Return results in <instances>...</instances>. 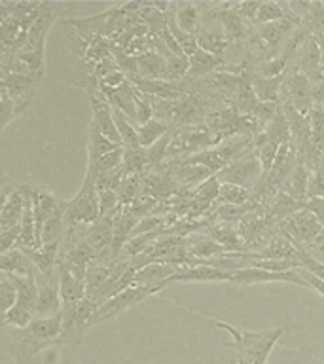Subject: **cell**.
I'll use <instances>...</instances> for the list:
<instances>
[{
    "label": "cell",
    "mask_w": 324,
    "mask_h": 364,
    "mask_svg": "<svg viewBox=\"0 0 324 364\" xmlns=\"http://www.w3.org/2000/svg\"><path fill=\"white\" fill-rule=\"evenodd\" d=\"M216 326L226 330L233 340V357L237 364H266L277 341L283 336V328L269 330H241L233 324L215 321Z\"/></svg>",
    "instance_id": "cell-1"
},
{
    "label": "cell",
    "mask_w": 324,
    "mask_h": 364,
    "mask_svg": "<svg viewBox=\"0 0 324 364\" xmlns=\"http://www.w3.org/2000/svg\"><path fill=\"white\" fill-rule=\"evenodd\" d=\"M97 176V171L87 165L80 192L76 193V198L67 201V226H91L101 218Z\"/></svg>",
    "instance_id": "cell-2"
},
{
    "label": "cell",
    "mask_w": 324,
    "mask_h": 364,
    "mask_svg": "<svg viewBox=\"0 0 324 364\" xmlns=\"http://www.w3.org/2000/svg\"><path fill=\"white\" fill-rule=\"evenodd\" d=\"M216 176L220 178L222 184H235V186L254 190L264 181V169H261L260 158H258L254 146L247 148L235 161H232Z\"/></svg>",
    "instance_id": "cell-3"
},
{
    "label": "cell",
    "mask_w": 324,
    "mask_h": 364,
    "mask_svg": "<svg viewBox=\"0 0 324 364\" xmlns=\"http://www.w3.org/2000/svg\"><path fill=\"white\" fill-rule=\"evenodd\" d=\"M161 289H165L161 284H158V287H131V289L119 292V294H116L108 301H104L102 306H99L97 313L93 315V318H91L90 326H95V324L99 323L110 321V318L116 317L118 313L129 309L131 306H135V304H139L141 300L148 298L150 294H156V292H159Z\"/></svg>",
    "instance_id": "cell-4"
},
{
    "label": "cell",
    "mask_w": 324,
    "mask_h": 364,
    "mask_svg": "<svg viewBox=\"0 0 324 364\" xmlns=\"http://www.w3.org/2000/svg\"><path fill=\"white\" fill-rule=\"evenodd\" d=\"M279 228H281V233H284L286 237L292 239L294 243L309 247L320 235L324 226L318 222V218L313 215L311 210L301 209L296 215L288 216L286 220L281 222Z\"/></svg>",
    "instance_id": "cell-5"
},
{
    "label": "cell",
    "mask_w": 324,
    "mask_h": 364,
    "mask_svg": "<svg viewBox=\"0 0 324 364\" xmlns=\"http://www.w3.org/2000/svg\"><path fill=\"white\" fill-rule=\"evenodd\" d=\"M281 105H290L300 114L309 116L315 105L311 80L301 73H292L288 78H284L283 90H281Z\"/></svg>",
    "instance_id": "cell-6"
},
{
    "label": "cell",
    "mask_w": 324,
    "mask_h": 364,
    "mask_svg": "<svg viewBox=\"0 0 324 364\" xmlns=\"http://www.w3.org/2000/svg\"><path fill=\"white\" fill-rule=\"evenodd\" d=\"M40 78L36 76H27V74L2 73V90L10 93V97L17 105V116L33 102L36 95Z\"/></svg>",
    "instance_id": "cell-7"
},
{
    "label": "cell",
    "mask_w": 324,
    "mask_h": 364,
    "mask_svg": "<svg viewBox=\"0 0 324 364\" xmlns=\"http://www.w3.org/2000/svg\"><path fill=\"white\" fill-rule=\"evenodd\" d=\"M38 281V306H36V317H53L63 311L61 290H59V273L44 277L36 272Z\"/></svg>",
    "instance_id": "cell-8"
},
{
    "label": "cell",
    "mask_w": 324,
    "mask_h": 364,
    "mask_svg": "<svg viewBox=\"0 0 324 364\" xmlns=\"http://www.w3.org/2000/svg\"><path fill=\"white\" fill-rule=\"evenodd\" d=\"M139 216L131 210V207H119V210L114 215V243H112V255L114 260L118 262L122 252H124L125 245L129 243L133 237L136 224H139Z\"/></svg>",
    "instance_id": "cell-9"
},
{
    "label": "cell",
    "mask_w": 324,
    "mask_h": 364,
    "mask_svg": "<svg viewBox=\"0 0 324 364\" xmlns=\"http://www.w3.org/2000/svg\"><path fill=\"white\" fill-rule=\"evenodd\" d=\"M53 346L50 341L36 338L28 328H17L11 338V357L19 364H25L33 357H36L42 349Z\"/></svg>",
    "instance_id": "cell-10"
},
{
    "label": "cell",
    "mask_w": 324,
    "mask_h": 364,
    "mask_svg": "<svg viewBox=\"0 0 324 364\" xmlns=\"http://www.w3.org/2000/svg\"><path fill=\"white\" fill-rule=\"evenodd\" d=\"M205 235L212 237L218 245H222L224 249L230 250V252H235V255H243V252H249L247 250V245H244L241 233H239L237 226L233 224H226V222H209V226L205 228Z\"/></svg>",
    "instance_id": "cell-11"
},
{
    "label": "cell",
    "mask_w": 324,
    "mask_h": 364,
    "mask_svg": "<svg viewBox=\"0 0 324 364\" xmlns=\"http://www.w3.org/2000/svg\"><path fill=\"white\" fill-rule=\"evenodd\" d=\"M57 273H59V290H61L63 311L74 309L80 301L85 300V281L74 277L72 273H68L61 266H57Z\"/></svg>",
    "instance_id": "cell-12"
},
{
    "label": "cell",
    "mask_w": 324,
    "mask_h": 364,
    "mask_svg": "<svg viewBox=\"0 0 324 364\" xmlns=\"http://www.w3.org/2000/svg\"><path fill=\"white\" fill-rule=\"evenodd\" d=\"M260 258H267V260H284V262H294L300 266V247L286 237L284 233L279 232L275 237L271 239V243L267 245L266 249L260 252ZM301 267V266H300Z\"/></svg>",
    "instance_id": "cell-13"
},
{
    "label": "cell",
    "mask_w": 324,
    "mask_h": 364,
    "mask_svg": "<svg viewBox=\"0 0 324 364\" xmlns=\"http://www.w3.org/2000/svg\"><path fill=\"white\" fill-rule=\"evenodd\" d=\"M298 23L290 21V19H283V21L267 23V25H260V31L256 34L258 38V44L261 46V50H277V46L283 42L286 36L292 38V28L296 27Z\"/></svg>",
    "instance_id": "cell-14"
},
{
    "label": "cell",
    "mask_w": 324,
    "mask_h": 364,
    "mask_svg": "<svg viewBox=\"0 0 324 364\" xmlns=\"http://www.w3.org/2000/svg\"><path fill=\"white\" fill-rule=\"evenodd\" d=\"M203 6L188 4V2H180V4H171V17L180 31L188 34H198L203 23V14H201Z\"/></svg>",
    "instance_id": "cell-15"
},
{
    "label": "cell",
    "mask_w": 324,
    "mask_h": 364,
    "mask_svg": "<svg viewBox=\"0 0 324 364\" xmlns=\"http://www.w3.org/2000/svg\"><path fill=\"white\" fill-rule=\"evenodd\" d=\"M188 252L195 260H212V258L232 255L230 250H226L222 245L216 243L215 239L201 232L188 235Z\"/></svg>",
    "instance_id": "cell-16"
},
{
    "label": "cell",
    "mask_w": 324,
    "mask_h": 364,
    "mask_svg": "<svg viewBox=\"0 0 324 364\" xmlns=\"http://www.w3.org/2000/svg\"><path fill=\"white\" fill-rule=\"evenodd\" d=\"M114 264H102V262H91L87 275H85V298L99 304L102 290L107 287L108 277L112 273Z\"/></svg>",
    "instance_id": "cell-17"
},
{
    "label": "cell",
    "mask_w": 324,
    "mask_h": 364,
    "mask_svg": "<svg viewBox=\"0 0 324 364\" xmlns=\"http://www.w3.org/2000/svg\"><path fill=\"white\" fill-rule=\"evenodd\" d=\"M136 74L144 80H167V57L159 51H148L144 55L135 57ZM131 78V76H129Z\"/></svg>",
    "instance_id": "cell-18"
},
{
    "label": "cell",
    "mask_w": 324,
    "mask_h": 364,
    "mask_svg": "<svg viewBox=\"0 0 324 364\" xmlns=\"http://www.w3.org/2000/svg\"><path fill=\"white\" fill-rule=\"evenodd\" d=\"M306 205L307 203H301V201H298V199H294L292 196H288V193L281 190V192L275 193V196H273L266 205H261V207L266 209V213L271 216L273 220L281 224V222L286 220L288 216L296 215L298 210L306 209Z\"/></svg>",
    "instance_id": "cell-19"
},
{
    "label": "cell",
    "mask_w": 324,
    "mask_h": 364,
    "mask_svg": "<svg viewBox=\"0 0 324 364\" xmlns=\"http://www.w3.org/2000/svg\"><path fill=\"white\" fill-rule=\"evenodd\" d=\"M224 67V57L215 55L205 50H198L190 57V74L188 80H201L207 78L210 74H215L218 68Z\"/></svg>",
    "instance_id": "cell-20"
},
{
    "label": "cell",
    "mask_w": 324,
    "mask_h": 364,
    "mask_svg": "<svg viewBox=\"0 0 324 364\" xmlns=\"http://www.w3.org/2000/svg\"><path fill=\"white\" fill-rule=\"evenodd\" d=\"M0 269L10 275H16V277H27V275L36 273L31 256L19 249H11L0 255Z\"/></svg>",
    "instance_id": "cell-21"
},
{
    "label": "cell",
    "mask_w": 324,
    "mask_h": 364,
    "mask_svg": "<svg viewBox=\"0 0 324 364\" xmlns=\"http://www.w3.org/2000/svg\"><path fill=\"white\" fill-rule=\"evenodd\" d=\"M59 249H61V241H55V243L42 245L31 255V260L40 275L44 277L55 275L57 266H59Z\"/></svg>",
    "instance_id": "cell-22"
},
{
    "label": "cell",
    "mask_w": 324,
    "mask_h": 364,
    "mask_svg": "<svg viewBox=\"0 0 324 364\" xmlns=\"http://www.w3.org/2000/svg\"><path fill=\"white\" fill-rule=\"evenodd\" d=\"M27 328L40 340L57 343L63 338V311L53 317H34V321Z\"/></svg>",
    "instance_id": "cell-23"
},
{
    "label": "cell",
    "mask_w": 324,
    "mask_h": 364,
    "mask_svg": "<svg viewBox=\"0 0 324 364\" xmlns=\"http://www.w3.org/2000/svg\"><path fill=\"white\" fill-rule=\"evenodd\" d=\"M11 279H14V283L17 287V306L25 307V309L36 315V306H38V281H36V273L27 275V277L11 275Z\"/></svg>",
    "instance_id": "cell-24"
},
{
    "label": "cell",
    "mask_w": 324,
    "mask_h": 364,
    "mask_svg": "<svg viewBox=\"0 0 324 364\" xmlns=\"http://www.w3.org/2000/svg\"><path fill=\"white\" fill-rule=\"evenodd\" d=\"M284 76L266 78V76H252L250 84L254 90L256 99L260 102H281V90H283Z\"/></svg>",
    "instance_id": "cell-25"
},
{
    "label": "cell",
    "mask_w": 324,
    "mask_h": 364,
    "mask_svg": "<svg viewBox=\"0 0 324 364\" xmlns=\"http://www.w3.org/2000/svg\"><path fill=\"white\" fill-rule=\"evenodd\" d=\"M220 23L230 44L243 42L244 36H247V21L233 10L232 4L224 6V11H220Z\"/></svg>",
    "instance_id": "cell-26"
},
{
    "label": "cell",
    "mask_w": 324,
    "mask_h": 364,
    "mask_svg": "<svg viewBox=\"0 0 324 364\" xmlns=\"http://www.w3.org/2000/svg\"><path fill=\"white\" fill-rule=\"evenodd\" d=\"M309 176H311V171L307 169L306 165L298 161V165L292 171V175L288 176V181L284 184L283 192H286L288 196H292L294 199L301 201V203H307V192H309Z\"/></svg>",
    "instance_id": "cell-27"
},
{
    "label": "cell",
    "mask_w": 324,
    "mask_h": 364,
    "mask_svg": "<svg viewBox=\"0 0 324 364\" xmlns=\"http://www.w3.org/2000/svg\"><path fill=\"white\" fill-rule=\"evenodd\" d=\"M198 38L199 50L209 51L215 55H222L224 51L230 48V40H227L224 28H199V33L195 34ZM224 57V55H222Z\"/></svg>",
    "instance_id": "cell-28"
},
{
    "label": "cell",
    "mask_w": 324,
    "mask_h": 364,
    "mask_svg": "<svg viewBox=\"0 0 324 364\" xmlns=\"http://www.w3.org/2000/svg\"><path fill=\"white\" fill-rule=\"evenodd\" d=\"M176 127L169 124V122H163V119H158V118H152L150 122L142 125H136V131H139V141H141V146L146 150V148L153 146L156 142L165 136L167 133L171 131H175Z\"/></svg>",
    "instance_id": "cell-29"
},
{
    "label": "cell",
    "mask_w": 324,
    "mask_h": 364,
    "mask_svg": "<svg viewBox=\"0 0 324 364\" xmlns=\"http://www.w3.org/2000/svg\"><path fill=\"white\" fill-rule=\"evenodd\" d=\"M118 148H122V144L110 141L108 136L102 135L101 129L91 122L90 142H87V159H99L102 156H107V154L114 152V150H118Z\"/></svg>",
    "instance_id": "cell-30"
},
{
    "label": "cell",
    "mask_w": 324,
    "mask_h": 364,
    "mask_svg": "<svg viewBox=\"0 0 324 364\" xmlns=\"http://www.w3.org/2000/svg\"><path fill=\"white\" fill-rule=\"evenodd\" d=\"M249 203H256L254 192H252V190L243 186H235V184H222L218 205H249Z\"/></svg>",
    "instance_id": "cell-31"
},
{
    "label": "cell",
    "mask_w": 324,
    "mask_h": 364,
    "mask_svg": "<svg viewBox=\"0 0 324 364\" xmlns=\"http://www.w3.org/2000/svg\"><path fill=\"white\" fill-rule=\"evenodd\" d=\"M119 199V207H131L139 196L142 193V176L141 175H129L125 176L124 182L119 184L116 190Z\"/></svg>",
    "instance_id": "cell-32"
},
{
    "label": "cell",
    "mask_w": 324,
    "mask_h": 364,
    "mask_svg": "<svg viewBox=\"0 0 324 364\" xmlns=\"http://www.w3.org/2000/svg\"><path fill=\"white\" fill-rule=\"evenodd\" d=\"M309 124H311V142L313 146L323 150L324 148V107L315 102L309 112Z\"/></svg>",
    "instance_id": "cell-33"
},
{
    "label": "cell",
    "mask_w": 324,
    "mask_h": 364,
    "mask_svg": "<svg viewBox=\"0 0 324 364\" xmlns=\"http://www.w3.org/2000/svg\"><path fill=\"white\" fill-rule=\"evenodd\" d=\"M0 304L2 313H8L17 304V287L8 273H0Z\"/></svg>",
    "instance_id": "cell-34"
},
{
    "label": "cell",
    "mask_w": 324,
    "mask_h": 364,
    "mask_svg": "<svg viewBox=\"0 0 324 364\" xmlns=\"http://www.w3.org/2000/svg\"><path fill=\"white\" fill-rule=\"evenodd\" d=\"M188 74H190V57L169 53L167 55V80L176 82V80L186 78Z\"/></svg>",
    "instance_id": "cell-35"
},
{
    "label": "cell",
    "mask_w": 324,
    "mask_h": 364,
    "mask_svg": "<svg viewBox=\"0 0 324 364\" xmlns=\"http://www.w3.org/2000/svg\"><path fill=\"white\" fill-rule=\"evenodd\" d=\"M34 315L33 311H28L25 307L21 306H14L8 313H4V318H2V323L4 324H11V326H16V328H27L28 324L34 321Z\"/></svg>",
    "instance_id": "cell-36"
},
{
    "label": "cell",
    "mask_w": 324,
    "mask_h": 364,
    "mask_svg": "<svg viewBox=\"0 0 324 364\" xmlns=\"http://www.w3.org/2000/svg\"><path fill=\"white\" fill-rule=\"evenodd\" d=\"M125 176H127V173H125L124 165H122L118 169L108 171L104 175L97 176V188H99V190H114V192H116L119 188V184L124 182Z\"/></svg>",
    "instance_id": "cell-37"
},
{
    "label": "cell",
    "mask_w": 324,
    "mask_h": 364,
    "mask_svg": "<svg viewBox=\"0 0 324 364\" xmlns=\"http://www.w3.org/2000/svg\"><path fill=\"white\" fill-rule=\"evenodd\" d=\"M99 210L101 216H114L119 210L118 193L114 190H99Z\"/></svg>",
    "instance_id": "cell-38"
},
{
    "label": "cell",
    "mask_w": 324,
    "mask_h": 364,
    "mask_svg": "<svg viewBox=\"0 0 324 364\" xmlns=\"http://www.w3.org/2000/svg\"><path fill=\"white\" fill-rule=\"evenodd\" d=\"M0 114H2V124L0 127L6 129L10 122L17 116V105L6 90H0Z\"/></svg>",
    "instance_id": "cell-39"
},
{
    "label": "cell",
    "mask_w": 324,
    "mask_h": 364,
    "mask_svg": "<svg viewBox=\"0 0 324 364\" xmlns=\"http://www.w3.org/2000/svg\"><path fill=\"white\" fill-rule=\"evenodd\" d=\"M324 198V164L318 169L311 171L309 176V192H307V199H323Z\"/></svg>",
    "instance_id": "cell-40"
},
{
    "label": "cell",
    "mask_w": 324,
    "mask_h": 364,
    "mask_svg": "<svg viewBox=\"0 0 324 364\" xmlns=\"http://www.w3.org/2000/svg\"><path fill=\"white\" fill-rule=\"evenodd\" d=\"M306 209L311 210L313 215L318 218V222H320V224L324 226V198L323 199H311V201H307Z\"/></svg>",
    "instance_id": "cell-41"
},
{
    "label": "cell",
    "mask_w": 324,
    "mask_h": 364,
    "mask_svg": "<svg viewBox=\"0 0 324 364\" xmlns=\"http://www.w3.org/2000/svg\"><path fill=\"white\" fill-rule=\"evenodd\" d=\"M306 249L309 250L311 255H324V228H323V232H320V235L315 239V243L306 247Z\"/></svg>",
    "instance_id": "cell-42"
},
{
    "label": "cell",
    "mask_w": 324,
    "mask_h": 364,
    "mask_svg": "<svg viewBox=\"0 0 324 364\" xmlns=\"http://www.w3.org/2000/svg\"><path fill=\"white\" fill-rule=\"evenodd\" d=\"M313 256H315L317 260H320V262H323V264H324V255H313Z\"/></svg>",
    "instance_id": "cell-43"
},
{
    "label": "cell",
    "mask_w": 324,
    "mask_h": 364,
    "mask_svg": "<svg viewBox=\"0 0 324 364\" xmlns=\"http://www.w3.org/2000/svg\"><path fill=\"white\" fill-rule=\"evenodd\" d=\"M323 152H324V148H323Z\"/></svg>",
    "instance_id": "cell-44"
}]
</instances>
